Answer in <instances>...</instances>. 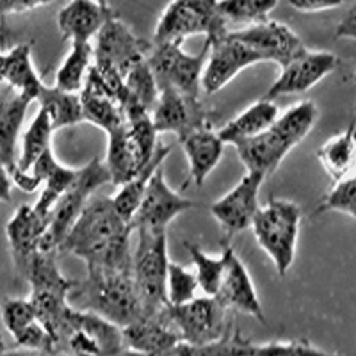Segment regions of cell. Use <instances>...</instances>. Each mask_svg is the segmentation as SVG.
Listing matches in <instances>:
<instances>
[{
    "mask_svg": "<svg viewBox=\"0 0 356 356\" xmlns=\"http://www.w3.org/2000/svg\"><path fill=\"white\" fill-rule=\"evenodd\" d=\"M6 351H8V348H6V340L4 337H2V333H0V356L4 355Z\"/></svg>",
    "mask_w": 356,
    "mask_h": 356,
    "instance_id": "48",
    "label": "cell"
},
{
    "mask_svg": "<svg viewBox=\"0 0 356 356\" xmlns=\"http://www.w3.org/2000/svg\"><path fill=\"white\" fill-rule=\"evenodd\" d=\"M109 182V173L98 157L91 159L86 166L79 168L73 184L59 196L49 219H47V227L40 239V251H56L57 253L91 195Z\"/></svg>",
    "mask_w": 356,
    "mask_h": 356,
    "instance_id": "7",
    "label": "cell"
},
{
    "mask_svg": "<svg viewBox=\"0 0 356 356\" xmlns=\"http://www.w3.org/2000/svg\"><path fill=\"white\" fill-rule=\"evenodd\" d=\"M164 314L180 340L191 346L211 344L232 330L230 310L214 296H196L182 305H168Z\"/></svg>",
    "mask_w": 356,
    "mask_h": 356,
    "instance_id": "10",
    "label": "cell"
},
{
    "mask_svg": "<svg viewBox=\"0 0 356 356\" xmlns=\"http://www.w3.org/2000/svg\"><path fill=\"white\" fill-rule=\"evenodd\" d=\"M104 166L114 186H122L132 180L145 166L139 159L136 146L130 141L125 123L107 134V155Z\"/></svg>",
    "mask_w": 356,
    "mask_h": 356,
    "instance_id": "29",
    "label": "cell"
},
{
    "mask_svg": "<svg viewBox=\"0 0 356 356\" xmlns=\"http://www.w3.org/2000/svg\"><path fill=\"white\" fill-rule=\"evenodd\" d=\"M11 191H13V180L9 175L8 168L0 162V202H11Z\"/></svg>",
    "mask_w": 356,
    "mask_h": 356,
    "instance_id": "45",
    "label": "cell"
},
{
    "mask_svg": "<svg viewBox=\"0 0 356 356\" xmlns=\"http://www.w3.org/2000/svg\"><path fill=\"white\" fill-rule=\"evenodd\" d=\"M339 66V57L332 52L305 49L300 56L282 66L280 75L264 95V100L275 102L285 95H301L319 84Z\"/></svg>",
    "mask_w": 356,
    "mask_h": 356,
    "instance_id": "14",
    "label": "cell"
},
{
    "mask_svg": "<svg viewBox=\"0 0 356 356\" xmlns=\"http://www.w3.org/2000/svg\"><path fill=\"white\" fill-rule=\"evenodd\" d=\"M68 301L73 308L95 312L120 328L145 317L132 271L86 266V278L73 284Z\"/></svg>",
    "mask_w": 356,
    "mask_h": 356,
    "instance_id": "2",
    "label": "cell"
},
{
    "mask_svg": "<svg viewBox=\"0 0 356 356\" xmlns=\"http://www.w3.org/2000/svg\"><path fill=\"white\" fill-rule=\"evenodd\" d=\"M2 356H65L61 353L49 351H34V349H15V351H6Z\"/></svg>",
    "mask_w": 356,
    "mask_h": 356,
    "instance_id": "46",
    "label": "cell"
},
{
    "mask_svg": "<svg viewBox=\"0 0 356 356\" xmlns=\"http://www.w3.org/2000/svg\"><path fill=\"white\" fill-rule=\"evenodd\" d=\"M52 2L54 0H0V18L33 11V9L41 8V6H49Z\"/></svg>",
    "mask_w": 356,
    "mask_h": 356,
    "instance_id": "42",
    "label": "cell"
},
{
    "mask_svg": "<svg viewBox=\"0 0 356 356\" xmlns=\"http://www.w3.org/2000/svg\"><path fill=\"white\" fill-rule=\"evenodd\" d=\"M91 65H93L91 43L72 41V49L56 73V88L68 93H81Z\"/></svg>",
    "mask_w": 356,
    "mask_h": 356,
    "instance_id": "33",
    "label": "cell"
},
{
    "mask_svg": "<svg viewBox=\"0 0 356 356\" xmlns=\"http://www.w3.org/2000/svg\"><path fill=\"white\" fill-rule=\"evenodd\" d=\"M75 177H77V170L63 166L59 161H57L56 166L52 168V171L47 175V178L43 180V191H41L40 198H38L36 203L33 205L34 212H36V216L40 218V221L43 222V227H47V219H49L50 212H52L54 205H56V202L59 200V196L72 186Z\"/></svg>",
    "mask_w": 356,
    "mask_h": 356,
    "instance_id": "36",
    "label": "cell"
},
{
    "mask_svg": "<svg viewBox=\"0 0 356 356\" xmlns=\"http://www.w3.org/2000/svg\"><path fill=\"white\" fill-rule=\"evenodd\" d=\"M280 116L278 106L271 100H259L251 104L246 111L230 120L218 130V136L225 145H237L244 139H251L262 134L275 123Z\"/></svg>",
    "mask_w": 356,
    "mask_h": 356,
    "instance_id": "28",
    "label": "cell"
},
{
    "mask_svg": "<svg viewBox=\"0 0 356 356\" xmlns=\"http://www.w3.org/2000/svg\"><path fill=\"white\" fill-rule=\"evenodd\" d=\"M180 145L184 146L189 161V182L202 187L207 177L218 168L219 161L222 159L225 143L211 127H200L180 139Z\"/></svg>",
    "mask_w": 356,
    "mask_h": 356,
    "instance_id": "26",
    "label": "cell"
},
{
    "mask_svg": "<svg viewBox=\"0 0 356 356\" xmlns=\"http://www.w3.org/2000/svg\"><path fill=\"white\" fill-rule=\"evenodd\" d=\"M116 356H175V346L171 349L164 353H155V355H148V353H139V351H132V349H123L120 355Z\"/></svg>",
    "mask_w": 356,
    "mask_h": 356,
    "instance_id": "47",
    "label": "cell"
},
{
    "mask_svg": "<svg viewBox=\"0 0 356 356\" xmlns=\"http://www.w3.org/2000/svg\"><path fill=\"white\" fill-rule=\"evenodd\" d=\"M355 120H351L342 132L328 139L317 150L321 166L335 182L348 177L355 164Z\"/></svg>",
    "mask_w": 356,
    "mask_h": 356,
    "instance_id": "31",
    "label": "cell"
},
{
    "mask_svg": "<svg viewBox=\"0 0 356 356\" xmlns=\"http://www.w3.org/2000/svg\"><path fill=\"white\" fill-rule=\"evenodd\" d=\"M152 44L132 33L116 15H111L95 36L93 66L98 72L118 73L123 79L130 66L143 61Z\"/></svg>",
    "mask_w": 356,
    "mask_h": 356,
    "instance_id": "12",
    "label": "cell"
},
{
    "mask_svg": "<svg viewBox=\"0 0 356 356\" xmlns=\"http://www.w3.org/2000/svg\"><path fill=\"white\" fill-rule=\"evenodd\" d=\"M335 36L339 38H346V40H356V8L353 6L348 13H346V17L340 20V24L337 25Z\"/></svg>",
    "mask_w": 356,
    "mask_h": 356,
    "instance_id": "44",
    "label": "cell"
},
{
    "mask_svg": "<svg viewBox=\"0 0 356 356\" xmlns=\"http://www.w3.org/2000/svg\"><path fill=\"white\" fill-rule=\"evenodd\" d=\"M301 227V209L298 203L284 198H271L259 207L251 221L259 246L273 260L276 273L285 276L294 264Z\"/></svg>",
    "mask_w": 356,
    "mask_h": 356,
    "instance_id": "5",
    "label": "cell"
},
{
    "mask_svg": "<svg viewBox=\"0 0 356 356\" xmlns=\"http://www.w3.org/2000/svg\"><path fill=\"white\" fill-rule=\"evenodd\" d=\"M189 250L191 259L195 264V275L198 280V287L203 296H216L219 285H221L222 275H225V255L211 257L196 244L186 243Z\"/></svg>",
    "mask_w": 356,
    "mask_h": 356,
    "instance_id": "38",
    "label": "cell"
},
{
    "mask_svg": "<svg viewBox=\"0 0 356 356\" xmlns=\"http://www.w3.org/2000/svg\"><path fill=\"white\" fill-rule=\"evenodd\" d=\"M232 34L251 50H255L264 63H276L280 68L307 49L291 27L269 18L243 27L241 31H234Z\"/></svg>",
    "mask_w": 356,
    "mask_h": 356,
    "instance_id": "17",
    "label": "cell"
},
{
    "mask_svg": "<svg viewBox=\"0 0 356 356\" xmlns=\"http://www.w3.org/2000/svg\"><path fill=\"white\" fill-rule=\"evenodd\" d=\"M211 43L205 40L202 52L196 56L184 52L182 44L154 43L146 63L154 73L159 89L171 88L191 98H200L202 72Z\"/></svg>",
    "mask_w": 356,
    "mask_h": 356,
    "instance_id": "11",
    "label": "cell"
},
{
    "mask_svg": "<svg viewBox=\"0 0 356 356\" xmlns=\"http://www.w3.org/2000/svg\"><path fill=\"white\" fill-rule=\"evenodd\" d=\"M228 33L218 13V0H171L155 27L154 43L182 44L191 36L216 41Z\"/></svg>",
    "mask_w": 356,
    "mask_h": 356,
    "instance_id": "9",
    "label": "cell"
},
{
    "mask_svg": "<svg viewBox=\"0 0 356 356\" xmlns=\"http://www.w3.org/2000/svg\"><path fill=\"white\" fill-rule=\"evenodd\" d=\"M79 97H81L84 122L98 127L106 134L113 132L114 129L125 123V111H123L122 102L98 75L93 65L89 68Z\"/></svg>",
    "mask_w": 356,
    "mask_h": 356,
    "instance_id": "21",
    "label": "cell"
},
{
    "mask_svg": "<svg viewBox=\"0 0 356 356\" xmlns=\"http://www.w3.org/2000/svg\"><path fill=\"white\" fill-rule=\"evenodd\" d=\"M36 100L40 102V107L49 116L54 132L84 122L79 93H68V91L57 89L56 86L52 88L43 86Z\"/></svg>",
    "mask_w": 356,
    "mask_h": 356,
    "instance_id": "32",
    "label": "cell"
},
{
    "mask_svg": "<svg viewBox=\"0 0 356 356\" xmlns=\"http://www.w3.org/2000/svg\"><path fill=\"white\" fill-rule=\"evenodd\" d=\"M171 146L164 145V143L159 141L157 148H155L154 155L150 157V161L146 162L143 170L139 171L132 180L122 184L120 186V191L113 196V205L116 209V212L125 219L127 222H130L132 216L138 211L139 203H141L143 195H145V189L148 186V180H150L152 175L162 166V162L166 161V157L170 155Z\"/></svg>",
    "mask_w": 356,
    "mask_h": 356,
    "instance_id": "30",
    "label": "cell"
},
{
    "mask_svg": "<svg viewBox=\"0 0 356 356\" xmlns=\"http://www.w3.org/2000/svg\"><path fill=\"white\" fill-rule=\"evenodd\" d=\"M123 349L120 326L95 312L73 307L56 340V353L65 356H116Z\"/></svg>",
    "mask_w": 356,
    "mask_h": 356,
    "instance_id": "8",
    "label": "cell"
},
{
    "mask_svg": "<svg viewBox=\"0 0 356 356\" xmlns=\"http://www.w3.org/2000/svg\"><path fill=\"white\" fill-rule=\"evenodd\" d=\"M209 43L211 47L202 72V91L205 95L219 93L243 70L257 63H264L255 50H251L248 44L234 38L230 31L219 40Z\"/></svg>",
    "mask_w": 356,
    "mask_h": 356,
    "instance_id": "13",
    "label": "cell"
},
{
    "mask_svg": "<svg viewBox=\"0 0 356 356\" xmlns=\"http://www.w3.org/2000/svg\"><path fill=\"white\" fill-rule=\"evenodd\" d=\"M250 356H342L316 348L308 340H276L269 344H255Z\"/></svg>",
    "mask_w": 356,
    "mask_h": 356,
    "instance_id": "41",
    "label": "cell"
},
{
    "mask_svg": "<svg viewBox=\"0 0 356 356\" xmlns=\"http://www.w3.org/2000/svg\"><path fill=\"white\" fill-rule=\"evenodd\" d=\"M31 98L11 86L0 82V162L11 171L15 168V148L24 125Z\"/></svg>",
    "mask_w": 356,
    "mask_h": 356,
    "instance_id": "25",
    "label": "cell"
},
{
    "mask_svg": "<svg viewBox=\"0 0 356 356\" xmlns=\"http://www.w3.org/2000/svg\"><path fill=\"white\" fill-rule=\"evenodd\" d=\"M196 203L168 186L162 166L148 180L138 211L130 219V228H168L171 221L182 212L193 209Z\"/></svg>",
    "mask_w": 356,
    "mask_h": 356,
    "instance_id": "16",
    "label": "cell"
},
{
    "mask_svg": "<svg viewBox=\"0 0 356 356\" xmlns=\"http://www.w3.org/2000/svg\"><path fill=\"white\" fill-rule=\"evenodd\" d=\"M152 122L157 134L173 132L178 141L200 127H211L200 98H191L171 88L159 89L152 109Z\"/></svg>",
    "mask_w": 356,
    "mask_h": 356,
    "instance_id": "18",
    "label": "cell"
},
{
    "mask_svg": "<svg viewBox=\"0 0 356 356\" xmlns=\"http://www.w3.org/2000/svg\"><path fill=\"white\" fill-rule=\"evenodd\" d=\"M346 0H289L292 9L301 13H319L335 9L344 4Z\"/></svg>",
    "mask_w": 356,
    "mask_h": 356,
    "instance_id": "43",
    "label": "cell"
},
{
    "mask_svg": "<svg viewBox=\"0 0 356 356\" xmlns=\"http://www.w3.org/2000/svg\"><path fill=\"white\" fill-rule=\"evenodd\" d=\"M132 251V278L141 298L145 316H155L168 307V234L166 228H138Z\"/></svg>",
    "mask_w": 356,
    "mask_h": 356,
    "instance_id": "6",
    "label": "cell"
},
{
    "mask_svg": "<svg viewBox=\"0 0 356 356\" xmlns=\"http://www.w3.org/2000/svg\"><path fill=\"white\" fill-rule=\"evenodd\" d=\"M266 177L255 171H246L239 182L227 195L211 205V214L221 225L227 239L248 230L259 211V193Z\"/></svg>",
    "mask_w": 356,
    "mask_h": 356,
    "instance_id": "15",
    "label": "cell"
},
{
    "mask_svg": "<svg viewBox=\"0 0 356 356\" xmlns=\"http://www.w3.org/2000/svg\"><path fill=\"white\" fill-rule=\"evenodd\" d=\"M107 2L98 0H70L57 15V27L70 41L91 43L100 27L113 15Z\"/></svg>",
    "mask_w": 356,
    "mask_h": 356,
    "instance_id": "23",
    "label": "cell"
},
{
    "mask_svg": "<svg viewBox=\"0 0 356 356\" xmlns=\"http://www.w3.org/2000/svg\"><path fill=\"white\" fill-rule=\"evenodd\" d=\"M278 6V0H218L219 17L225 24L253 25L267 20L269 13Z\"/></svg>",
    "mask_w": 356,
    "mask_h": 356,
    "instance_id": "35",
    "label": "cell"
},
{
    "mask_svg": "<svg viewBox=\"0 0 356 356\" xmlns=\"http://www.w3.org/2000/svg\"><path fill=\"white\" fill-rule=\"evenodd\" d=\"M0 319L17 348L56 353L52 335L40 323L29 298H4L0 303Z\"/></svg>",
    "mask_w": 356,
    "mask_h": 356,
    "instance_id": "20",
    "label": "cell"
},
{
    "mask_svg": "<svg viewBox=\"0 0 356 356\" xmlns=\"http://www.w3.org/2000/svg\"><path fill=\"white\" fill-rule=\"evenodd\" d=\"M319 109L312 100H303L289 107L275 120L269 129L251 139L239 141L235 146L246 171L271 177L292 148L303 143L310 130L316 127Z\"/></svg>",
    "mask_w": 356,
    "mask_h": 356,
    "instance_id": "3",
    "label": "cell"
},
{
    "mask_svg": "<svg viewBox=\"0 0 356 356\" xmlns=\"http://www.w3.org/2000/svg\"><path fill=\"white\" fill-rule=\"evenodd\" d=\"M98 2H107V0H98Z\"/></svg>",
    "mask_w": 356,
    "mask_h": 356,
    "instance_id": "49",
    "label": "cell"
},
{
    "mask_svg": "<svg viewBox=\"0 0 356 356\" xmlns=\"http://www.w3.org/2000/svg\"><path fill=\"white\" fill-rule=\"evenodd\" d=\"M56 255V251H38L24 275L31 285L29 301L40 323L52 335L54 346L72 310L68 296L75 284V280H68L63 275L57 266Z\"/></svg>",
    "mask_w": 356,
    "mask_h": 356,
    "instance_id": "4",
    "label": "cell"
},
{
    "mask_svg": "<svg viewBox=\"0 0 356 356\" xmlns=\"http://www.w3.org/2000/svg\"><path fill=\"white\" fill-rule=\"evenodd\" d=\"M198 280L195 271L170 260L166 273V300L168 305H182L198 296Z\"/></svg>",
    "mask_w": 356,
    "mask_h": 356,
    "instance_id": "39",
    "label": "cell"
},
{
    "mask_svg": "<svg viewBox=\"0 0 356 356\" xmlns=\"http://www.w3.org/2000/svg\"><path fill=\"white\" fill-rule=\"evenodd\" d=\"M52 125H50V120L47 116L43 109L40 107V111L36 113V116L33 118V122L29 125V129L25 130L24 138H22V152L20 157L15 162V168L11 171H22V173H27L31 168H33L34 162L49 150L50 143H52ZM9 171V173H11Z\"/></svg>",
    "mask_w": 356,
    "mask_h": 356,
    "instance_id": "34",
    "label": "cell"
},
{
    "mask_svg": "<svg viewBox=\"0 0 356 356\" xmlns=\"http://www.w3.org/2000/svg\"><path fill=\"white\" fill-rule=\"evenodd\" d=\"M44 227L34 212L33 205H20L6 225L13 264L18 275L24 278L34 255L40 251V239Z\"/></svg>",
    "mask_w": 356,
    "mask_h": 356,
    "instance_id": "22",
    "label": "cell"
},
{
    "mask_svg": "<svg viewBox=\"0 0 356 356\" xmlns=\"http://www.w3.org/2000/svg\"><path fill=\"white\" fill-rule=\"evenodd\" d=\"M342 212L356 218V180L353 175L337 180L335 186L321 200L319 212Z\"/></svg>",
    "mask_w": 356,
    "mask_h": 356,
    "instance_id": "40",
    "label": "cell"
},
{
    "mask_svg": "<svg viewBox=\"0 0 356 356\" xmlns=\"http://www.w3.org/2000/svg\"><path fill=\"white\" fill-rule=\"evenodd\" d=\"M0 82L11 86L33 102L36 100L44 84L34 68L31 44H17L0 54Z\"/></svg>",
    "mask_w": 356,
    "mask_h": 356,
    "instance_id": "27",
    "label": "cell"
},
{
    "mask_svg": "<svg viewBox=\"0 0 356 356\" xmlns=\"http://www.w3.org/2000/svg\"><path fill=\"white\" fill-rule=\"evenodd\" d=\"M130 235V222L118 214L111 196H93L70 228L59 251L79 257L86 266L132 271Z\"/></svg>",
    "mask_w": 356,
    "mask_h": 356,
    "instance_id": "1",
    "label": "cell"
},
{
    "mask_svg": "<svg viewBox=\"0 0 356 356\" xmlns=\"http://www.w3.org/2000/svg\"><path fill=\"white\" fill-rule=\"evenodd\" d=\"M122 335L125 349L148 353V355L164 353L177 346L178 342H182L164 310L155 316H145L136 323L129 324L122 328Z\"/></svg>",
    "mask_w": 356,
    "mask_h": 356,
    "instance_id": "24",
    "label": "cell"
},
{
    "mask_svg": "<svg viewBox=\"0 0 356 356\" xmlns=\"http://www.w3.org/2000/svg\"><path fill=\"white\" fill-rule=\"evenodd\" d=\"M222 255H225V275L214 298L227 310L241 312L255 317L260 323H266L262 303L244 262L237 257L232 246L222 248Z\"/></svg>",
    "mask_w": 356,
    "mask_h": 356,
    "instance_id": "19",
    "label": "cell"
},
{
    "mask_svg": "<svg viewBox=\"0 0 356 356\" xmlns=\"http://www.w3.org/2000/svg\"><path fill=\"white\" fill-rule=\"evenodd\" d=\"M123 84H125L129 97H132L139 106L152 113L159 97V86L155 82L150 66L146 63V57L143 61L130 66L129 72L123 75Z\"/></svg>",
    "mask_w": 356,
    "mask_h": 356,
    "instance_id": "37",
    "label": "cell"
}]
</instances>
